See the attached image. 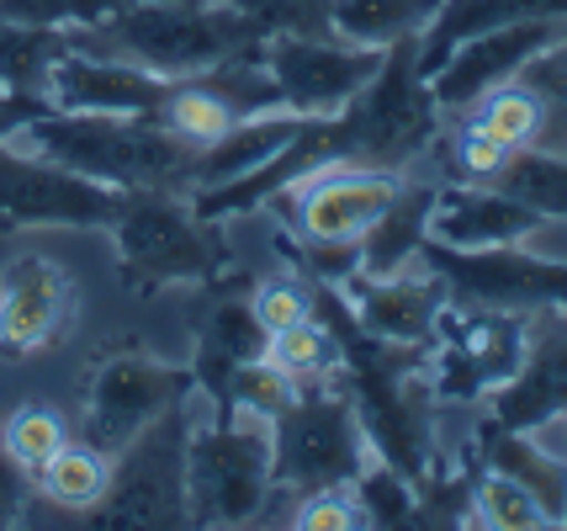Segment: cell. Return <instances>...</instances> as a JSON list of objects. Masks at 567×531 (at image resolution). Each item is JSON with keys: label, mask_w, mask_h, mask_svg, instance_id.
<instances>
[{"label": "cell", "mask_w": 567, "mask_h": 531, "mask_svg": "<svg viewBox=\"0 0 567 531\" xmlns=\"http://www.w3.org/2000/svg\"><path fill=\"white\" fill-rule=\"evenodd\" d=\"M74 43L91 53L127 59L159 80L207 75L213 64L266 43V27L213 0H127L112 17L74 27Z\"/></svg>", "instance_id": "cell-1"}, {"label": "cell", "mask_w": 567, "mask_h": 531, "mask_svg": "<svg viewBox=\"0 0 567 531\" xmlns=\"http://www.w3.org/2000/svg\"><path fill=\"white\" fill-rule=\"evenodd\" d=\"M17 139H27L38 154H49L101 186H117V192L181 186V181H192V165H197V144L171 133L159 118H106V112L49 106Z\"/></svg>", "instance_id": "cell-2"}, {"label": "cell", "mask_w": 567, "mask_h": 531, "mask_svg": "<svg viewBox=\"0 0 567 531\" xmlns=\"http://www.w3.org/2000/svg\"><path fill=\"white\" fill-rule=\"evenodd\" d=\"M106 228L117 245V272L133 293H159L175 282H213L228 266L218 224L197 218V207L181 203L175 186L123 192V207Z\"/></svg>", "instance_id": "cell-3"}, {"label": "cell", "mask_w": 567, "mask_h": 531, "mask_svg": "<svg viewBox=\"0 0 567 531\" xmlns=\"http://www.w3.org/2000/svg\"><path fill=\"white\" fill-rule=\"evenodd\" d=\"M276 494L271 420L228 409L207 426H192L186 441V500L192 527H249Z\"/></svg>", "instance_id": "cell-4"}, {"label": "cell", "mask_w": 567, "mask_h": 531, "mask_svg": "<svg viewBox=\"0 0 567 531\" xmlns=\"http://www.w3.org/2000/svg\"><path fill=\"white\" fill-rule=\"evenodd\" d=\"M186 441H192V399H181L159 420H148L112 457V479H106V494L91 506V527H192Z\"/></svg>", "instance_id": "cell-5"}, {"label": "cell", "mask_w": 567, "mask_h": 531, "mask_svg": "<svg viewBox=\"0 0 567 531\" xmlns=\"http://www.w3.org/2000/svg\"><path fill=\"white\" fill-rule=\"evenodd\" d=\"M346 123L350 160H361V165L403 171L409 160H420L424 144L435 139V123H441V102H435L430 80L420 75V38L382 49L377 75L346 106Z\"/></svg>", "instance_id": "cell-6"}, {"label": "cell", "mask_w": 567, "mask_h": 531, "mask_svg": "<svg viewBox=\"0 0 567 531\" xmlns=\"http://www.w3.org/2000/svg\"><path fill=\"white\" fill-rule=\"evenodd\" d=\"M271 447H276V489H292V494L346 489L371 457L361 415L350 405V394H334V382L313 388V394L302 388L292 405L276 415Z\"/></svg>", "instance_id": "cell-7"}, {"label": "cell", "mask_w": 567, "mask_h": 531, "mask_svg": "<svg viewBox=\"0 0 567 531\" xmlns=\"http://www.w3.org/2000/svg\"><path fill=\"white\" fill-rule=\"evenodd\" d=\"M117 207V186H101L38 150L0 144V228H106Z\"/></svg>", "instance_id": "cell-8"}, {"label": "cell", "mask_w": 567, "mask_h": 531, "mask_svg": "<svg viewBox=\"0 0 567 531\" xmlns=\"http://www.w3.org/2000/svg\"><path fill=\"white\" fill-rule=\"evenodd\" d=\"M260 59H266L287 112H297V118H334L377 75L382 49H361V43H346L334 32H266Z\"/></svg>", "instance_id": "cell-9"}, {"label": "cell", "mask_w": 567, "mask_h": 531, "mask_svg": "<svg viewBox=\"0 0 567 531\" xmlns=\"http://www.w3.org/2000/svg\"><path fill=\"white\" fill-rule=\"evenodd\" d=\"M192 394H197L192 367H165L138 351L106 356L85 382V441L101 457H117L148 420H159L165 409Z\"/></svg>", "instance_id": "cell-10"}, {"label": "cell", "mask_w": 567, "mask_h": 531, "mask_svg": "<svg viewBox=\"0 0 567 531\" xmlns=\"http://www.w3.org/2000/svg\"><path fill=\"white\" fill-rule=\"evenodd\" d=\"M441 346H435V372H430V388L441 399H483L519 372L525 361V325H519L509 308H488V304H467L462 314L456 308H441Z\"/></svg>", "instance_id": "cell-11"}, {"label": "cell", "mask_w": 567, "mask_h": 531, "mask_svg": "<svg viewBox=\"0 0 567 531\" xmlns=\"http://www.w3.org/2000/svg\"><path fill=\"white\" fill-rule=\"evenodd\" d=\"M420 261L462 293V304L488 308H567V261H542L519 245L498 251H451L441 239H424Z\"/></svg>", "instance_id": "cell-12"}, {"label": "cell", "mask_w": 567, "mask_h": 531, "mask_svg": "<svg viewBox=\"0 0 567 531\" xmlns=\"http://www.w3.org/2000/svg\"><path fill=\"white\" fill-rule=\"evenodd\" d=\"M398 181L403 176L382 171V165L334 160V165H319L313 176H302L297 186H287L281 197H297V228H302V239L361 245V234L377 224V213L393 203Z\"/></svg>", "instance_id": "cell-13"}, {"label": "cell", "mask_w": 567, "mask_h": 531, "mask_svg": "<svg viewBox=\"0 0 567 531\" xmlns=\"http://www.w3.org/2000/svg\"><path fill=\"white\" fill-rule=\"evenodd\" d=\"M557 49V22H509L472 32L441 59V70H430V91L441 106H477L494 85L515 80L530 59Z\"/></svg>", "instance_id": "cell-14"}, {"label": "cell", "mask_w": 567, "mask_h": 531, "mask_svg": "<svg viewBox=\"0 0 567 531\" xmlns=\"http://www.w3.org/2000/svg\"><path fill=\"white\" fill-rule=\"evenodd\" d=\"M175 80H159L127 64V59H112V53H91L74 43L59 64L49 70V106L59 112H106V118H159L165 102H171Z\"/></svg>", "instance_id": "cell-15"}, {"label": "cell", "mask_w": 567, "mask_h": 531, "mask_svg": "<svg viewBox=\"0 0 567 531\" xmlns=\"http://www.w3.org/2000/svg\"><path fill=\"white\" fill-rule=\"evenodd\" d=\"M74 287L49 255H17L0 272V356L49 351L70 325Z\"/></svg>", "instance_id": "cell-16"}, {"label": "cell", "mask_w": 567, "mask_h": 531, "mask_svg": "<svg viewBox=\"0 0 567 531\" xmlns=\"http://www.w3.org/2000/svg\"><path fill=\"white\" fill-rule=\"evenodd\" d=\"M346 293L350 314L398 346H430L435 325H441L445 308V282L424 266V272H393V277H367V272H350L346 282H334Z\"/></svg>", "instance_id": "cell-17"}, {"label": "cell", "mask_w": 567, "mask_h": 531, "mask_svg": "<svg viewBox=\"0 0 567 531\" xmlns=\"http://www.w3.org/2000/svg\"><path fill=\"white\" fill-rule=\"evenodd\" d=\"M546 218L536 207L515 203L498 186H462L441 192L430 213V239H441L451 251H498V245H525Z\"/></svg>", "instance_id": "cell-18"}, {"label": "cell", "mask_w": 567, "mask_h": 531, "mask_svg": "<svg viewBox=\"0 0 567 531\" xmlns=\"http://www.w3.org/2000/svg\"><path fill=\"white\" fill-rule=\"evenodd\" d=\"M551 415H567V325L546 329L536 346H525L519 372L494 388V420L515 430H536Z\"/></svg>", "instance_id": "cell-19"}, {"label": "cell", "mask_w": 567, "mask_h": 531, "mask_svg": "<svg viewBox=\"0 0 567 531\" xmlns=\"http://www.w3.org/2000/svg\"><path fill=\"white\" fill-rule=\"evenodd\" d=\"M255 356H266V329L255 319V308L239 298H223L218 308H207V319L197 329L192 382L213 399V415H228V378Z\"/></svg>", "instance_id": "cell-20"}, {"label": "cell", "mask_w": 567, "mask_h": 531, "mask_svg": "<svg viewBox=\"0 0 567 531\" xmlns=\"http://www.w3.org/2000/svg\"><path fill=\"white\" fill-rule=\"evenodd\" d=\"M477 457L483 468H494L504 479H515L536 506L546 510L551 527H563L567 515V457H557L546 441H536L530 430H515V426H488L477 430Z\"/></svg>", "instance_id": "cell-21"}, {"label": "cell", "mask_w": 567, "mask_h": 531, "mask_svg": "<svg viewBox=\"0 0 567 531\" xmlns=\"http://www.w3.org/2000/svg\"><path fill=\"white\" fill-rule=\"evenodd\" d=\"M441 186H420V181H398L393 203L377 213V224L361 234V272L367 277H393L420 266V245L430 239V213H435Z\"/></svg>", "instance_id": "cell-22"}, {"label": "cell", "mask_w": 567, "mask_h": 531, "mask_svg": "<svg viewBox=\"0 0 567 531\" xmlns=\"http://www.w3.org/2000/svg\"><path fill=\"white\" fill-rule=\"evenodd\" d=\"M509 22H567V0H441L435 22L420 38V75L441 70V59L462 38Z\"/></svg>", "instance_id": "cell-23"}, {"label": "cell", "mask_w": 567, "mask_h": 531, "mask_svg": "<svg viewBox=\"0 0 567 531\" xmlns=\"http://www.w3.org/2000/svg\"><path fill=\"white\" fill-rule=\"evenodd\" d=\"M297 127H302L297 112H255V118H239L223 139L197 150L192 186H218V181H234V176H245V171H255V165H266Z\"/></svg>", "instance_id": "cell-24"}, {"label": "cell", "mask_w": 567, "mask_h": 531, "mask_svg": "<svg viewBox=\"0 0 567 531\" xmlns=\"http://www.w3.org/2000/svg\"><path fill=\"white\" fill-rule=\"evenodd\" d=\"M441 0H329V32L361 49H393L424 38Z\"/></svg>", "instance_id": "cell-25"}, {"label": "cell", "mask_w": 567, "mask_h": 531, "mask_svg": "<svg viewBox=\"0 0 567 531\" xmlns=\"http://www.w3.org/2000/svg\"><path fill=\"white\" fill-rule=\"evenodd\" d=\"M70 49H74V27H43V22H11V17H0V91L43 96L49 91V70Z\"/></svg>", "instance_id": "cell-26"}, {"label": "cell", "mask_w": 567, "mask_h": 531, "mask_svg": "<svg viewBox=\"0 0 567 531\" xmlns=\"http://www.w3.org/2000/svg\"><path fill=\"white\" fill-rule=\"evenodd\" d=\"M112 462L91 447V441H64L59 452L32 473V483L43 489V500H53L59 510H91L106 494Z\"/></svg>", "instance_id": "cell-27"}, {"label": "cell", "mask_w": 567, "mask_h": 531, "mask_svg": "<svg viewBox=\"0 0 567 531\" xmlns=\"http://www.w3.org/2000/svg\"><path fill=\"white\" fill-rule=\"evenodd\" d=\"M498 192H509L515 203L536 207L542 218H567V160L563 154H542V150H509V160L494 171Z\"/></svg>", "instance_id": "cell-28"}, {"label": "cell", "mask_w": 567, "mask_h": 531, "mask_svg": "<svg viewBox=\"0 0 567 531\" xmlns=\"http://www.w3.org/2000/svg\"><path fill=\"white\" fill-rule=\"evenodd\" d=\"M159 123L171 127V133H181V139H192V144L202 150V144L223 139L228 127L239 123V112L223 102L202 75H192V80H175L171 85V102H165V112H159Z\"/></svg>", "instance_id": "cell-29"}, {"label": "cell", "mask_w": 567, "mask_h": 531, "mask_svg": "<svg viewBox=\"0 0 567 531\" xmlns=\"http://www.w3.org/2000/svg\"><path fill=\"white\" fill-rule=\"evenodd\" d=\"M350 500H355L367 527H414V483L403 479L393 462H382L377 452L350 479Z\"/></svg>", "instance_id": "cell-30"}, {"label": "cell", "mask_w": 567, "mask_h": 531, "mask_svg": "<svg viewBox=\"0 0 567 531\" xmlns=\"http://www.w3.org/2000/svg\"><path fill=\"white\" fill-rule=\"evenodd\" d=\"M266 356L297 382H323L340 367V346H334V335L319 319H302V325H287V329H276V335H266Z\"/></svg>", "instance_id": "cell-31"}, {"label": "cell", "mask_w": 567, "mask_h": 531, "mask_svg": "<svg viewBox=\"0 0 567 531\" xmlns=\"http://www.w3.org/2000/svg\"><path fill=\"white\" fill-rule=\"evenodd\" d=\"M472 521H477V527H498V531L551 527L546 510L536 506L515 479H504V473H494V468H483V479H472Z\"/></svg>", "instance_id": "cell-32"}, {"label": "cell", "mask_w": 567, "mask_h": 531, "mask_svg": "<svg viewBox=\"0 0 567 531\" xmlns=\"http://www.w3.org/2000/svg\"><path fill=\"white\" fill-rule=\"evenodd\" d=\"M64 441H70L64 420H59L53 409H43V405H22L6 426H0V452L11 457L17 468H27V473H38V468H43Z\"/></svg>", "instance_id": "cell-33"}, {"label": "cell", "mask_w": 567, "mask_h": 531, "mask_svg": "<svg viewBox=\"0 0 567 531\" xmlns=\"http://www.w3.org/2000/svg\"><path fill=\"white\" fill-rule=\"evenodd\" d=\"M477 127H488L498 144H509V150H525V144H536V133H542V102L525 91V85H494L483 106H477Z\"/></svg>", "instance_id": "cell-34"}, {"label": "cell", "mask_w": 567, "mask_h": 531, "mask_svg": "<svg viewBox=\"0 0 567 531\" xmlns=\"http://www.w3.org/2000/svg\"><path fill=\"white\" fill-rule=\"evenodd\" d=\"M297 394H302V382L287 378L271 356H255V361H245V367L228 378V409H249V415H260V420H276Z\"/></svg>", "instance_id": "cell-35"}, {"label": "cell", "mask_w": 567, "mask_h": 531, "mask_svg": "<svg viewBox=\"0 0 567 531\" xmlns=\"http://www.w3.org/2000/svg\"><path fill=\"white\" fill-rule=\"evenodd\" d=\"M249 308H255L260 329H266V335H276V329L313 319V287H302L292 272H276V277H266L260 287H255Z\"/></svg>", "instance_id": "cell-36"}, {"label": "cell", "mask_w": 567, "mask_h": 531, "mask_svg": "<svg viewBox=\"0 0 567 531\" xmlns=\"http://www.w3.org/2000/svg\"><path fill=\"white\" fill-rule=\"evenodd\" d=\"M266 32H329V0H223Z\"/></svg>", "instance_id": "cell-37"}, {"label": "cell", "mask_w": 567, "mask_h": 531, "mask_svg": "<svg viewBox=\"0 0 567 531\" xmlns=\"http://www.w3.org/2000/svg\"><path fill=\"white\" fill-rule=\"evenodd\" d=\"M292 527L297 531H355V527H367V521H361V510H355L350 494H340V489H313V494H302V506L292 510Z\"/></svg>", "instance_id": "cell-38"}, {"label": "cell", "mask_w": 567, "mask_h": 531, "mask_svg": "<svg viewBox=\"0 0 567 531\" xmlns=\"http://www.w3.org/2000/svg\"><path fill=\"white\" fill-rule=\"evenodd\" d=\"M509 160V144H498L488 127L467 123L462 133H456V165H462V176L472 181H494V171Z\"/></svg>", "instance_id": "cell-39"}, {"label": "cell", "mask_w": 567, "mask_h": 531, "mask_svg": "<svg viewBox=\"0 0 567 531\" xmlns=\"http://www.w3.org/2000/svg\"><path fill=\"white\" fill-rule=\"evenodd\" d=\"M27 494H32V473L0 452V527H17V521H22Z\"/></svg>", "instance_id": "cell-40"}, {"label": "cell", "mask_w": 567, "mask_h": 531, "mask_svg": "<svg viewBox=\"0 0 567 531\" xmlns=\"http://www.w3.org/2000/svg\"><path fill=\"white\" fill-rule=\"evenodd\" d=\"M49 102L43 96H22V91H0V144H11L32 118H43Z\"/></svg>", "instance_id": "cell-41"}, {"label": "cell", "mask_w": 567, "mask_h": 531, "mask_svg": "<svg viewBox=\"0 0 567 531\" xmlns=\"http://www.w3.org/2000/svg\"><path fill=\"white\" fill-rule=\"evenodd\" d=\"M563 527H567V515H563Z\"/></svg>", "instance_id": "cell-42"}]
</instances>
